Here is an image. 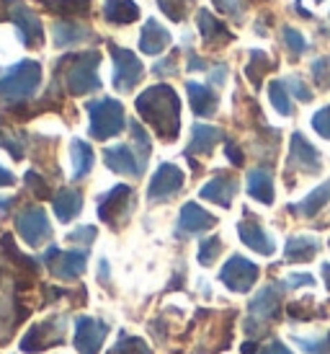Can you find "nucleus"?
<instances>
[{"mask_svg":"<svg viewBox=\"0 0 330 354\" xmlns=\"http://www.w3.org/2000/svg\"><path fill=\"white\" fill-rule=\"evenodd\" d=\"M284 86L289 91L294 99H300L302 104H310L312 101V91L307 88V83L300 78V75H289V78H284Z\"/></svg>","mask_w":330,"mask_h":354,"instance_id":"nucleus-43","label":"nucleus"},{"mask_svg":"<svg viewBox=\"0 0 330 354\" xmlns=\"http://www.w3.org/2000/svg\"><path fill=\"white\" fill-rule=\"evenodd\" d=\"M322 279H325V287L330 292V264H322Z\"/></svg>","mask_w":330,"mask_h":354,"instance_id":"nucleus-57","label":"nucleus"},{"mask_svg":"<svg viewBox=\"0 0 330 354\" xmlns=\"http://www.w3.org/2000/svg\"><path fill=\"white\" fill-rule=\"evenodd\" d=\"M41 261L57 279H78L80 274H86L88 254L86 251H59L57 246H49Z\"/></svg>","mask_w":330,"mask_h":354,"instance_id":"nucleus-12","label":"nucleus"},{"mask_svg":"<svg viewBox=\"0 0 330 354\" xmlns=\"http://www.w3.org/2000/svg\"><path fill=\"white\" fill-rule=\"evenodd\" d=\"M132 197H135L132 187H126V184H117L114 189H108L106 194L98 197V217L111 227L124 225L132 215V207H135Z\"/></svg>","mask_w":330,"mask_h":354,"instance_id":"nucleus-8","label":"nucleus"},{"mask_svg":"<svg viewBox=\"0 0 330 354\" xmlns=\"http://www.w3.org/2000/svg\"><path fill=\"white\" fill-rule=\"evenodd\" d=\"M284 287H315V277L307 274V272H294V274L287 277V282H284Z\"/></svg>","mask_w":330,"mask_h":354,"instance_id":"nucleus-48","label":"nucleus"},{"mask_svg":"<svg viewBox=\"0 0 330 354\" xmlns=\"http://www.w3.org/2000/svg\"><path fill=\"white\" fill-rule=\"evenodd\" d=\"M104 19L108 24H117V26H126V24H135L139 19V6L135 0H106L104 6Z\"/></svg>","mask_w":330,"mask_h":354,"instance_id":"nucleus-29","label":"nucleus"},{"mask_svg":"<svg viewBox=\"0 0 330 354\" xmlns=\"http://www.w3.org/2000/svg\"><path fill=\"white\" fill-rule=\"evenodd\" d=\"M248 194L261 205H273V174L269 168H253L248 174Z\"/></svg>","mask_w":330,"mask_h":354,"instance_id":"nucleus-27","label":"nucleus"},{"mask_svg":"<svg viewBox=\"0 0 330 354\" xmlns=\"http://www.w3.org/2000/svg\"><path fill=\"white\" fill-rule=\"evenodd\" d=\"M186 184L184 171L175 166V163H160L155 171V176L150 178V187H147V199L153 205L168 202L171 197H175Z\"/></svg>","mask_w":330,"mask_h":354,"instance_id":"nucleus-14","label":"nucleus"},{"mask_svg":"<svg viewBox=\"0 0 330 354\" xmlns=\"http://www.w3.org/2000/svg\"><path fill=\"white\" fill-rule=\"evenodd\" d=\"M104 163L108 171L122 174V176H142L145 171V160L137 156V150L132 145H114V148L104 150Z\"/></svg>","mask_w":330,"mask_h":354,"instance_id":"nucleus-17","label":"nucleus"},{"mask_svg":"<svg viewBox=\"0 0 330 354\" xmlns=\"http://www.w3.org/2000/svg\"><path fill=\"white\" fill-rule=\"evenodd\" d=\"M13 184H16V176L0 166V187H13Z\"/></svg>","mask_w":330,"mask_h":354,"instance_id":"nucleus-53","label":"nucleus"},{"mask_svg":"<svg viewBox=\"0 0 330 354\" xmlns=\"http://www.w3.org/2000/svg\"><path fill=\"white\" fill-rule=\"evenodd\" d=\"M291 339L304 354H330V334L315 336V339H307V336H291Z\"/></svg>","mask_w":330,"mask_h":354,"instance_id":"nucleus-38","label":"nucleus"},{"mask_svg":"<svg viewBox=\"0 0 330 354\" xmlns=\"http://www.w3.org/2000/svg\"><path fill=\"white\" fill-rule=\"evenodd\" d=\"M255 354H294V352H291V349L284 344V342H279V339H271L269 344L261 346V349H258Z\"/></svg>","mask_w":330,"mask_h":354,"instance_id":"nucleus-50","label":"nucleus"},{"mask_svg":"<svg viewBox=\"0 0 330 354\" xmlns=\"http://www.w3.org/2000/svg\"><path fill=\"white\" fill-rule=\"evenodd\" d=\"M157 6H160V10H163L168 19L181 24L196 8V0H157Z\"/></svg>","mask_w":330,"mask_h":354,"instance_id":"nucleus-35","label":"nucleus"},{"mask_svg":"<svg viewBox=\"0 0 330 354\" xmlns=\"http://www.w3.org/2000/svg\"><path fill=\"white\" fill-rule=\"evenodd\" d=\"M129 129H132V148H135L137 156L147 163L150 150H153V140H150V135L145 132V127H142V124H137V122H132V124H129Z\"/></svg>","mask_w":330,"mask_h":354,"instance_id":"nucleus-39","label":"nucleus"},{"mask_svg":"<svg viewBox=\"0 0 330 354\" xmlns=\"http://www.w3.org/2000/svg\"><path fill=\"white\" fill-rule=\"evenodd\" d=\"M96 37V31L80 24V21H57L52 26V39H55V47L65 50V47H78L83 41H90Z\"/></svg>","mask_w":330,"mask_h":354,"instance_id":"nucleus-21","label":"nucleus"},{"mask_svg":"<svg viewBox=\"0 0 330 354\" xmlns=\"http://www.w3.org/2000/svg\"><path fill=\"white\" fill-rule=\"evenodd\" d=\"M108 336V324L93 315H80L72 331V344L78 354H98Z\"/></svg>","mask_w":330,"mask_h":354,"instance_id":"nucleus-13","label":"nucleus"},{"mask_svg":"<svg viewBox=\"0 0 330 354\" xmlns=\"http://www.w3.org/2000/svg\"><path fill=\"white\" fill-rule=\"evenodd\" d=\"M273 68H276V62H273L266 52H251V62H248V68H245V75H248V80H251L255 88H261L263 75Z\"/></svg>","mask_w":330,"mask_h":354,"instance_id":"nucleus-31","label":"nucleus"},{"mask_svg":"<svg viewBox=\"0 0 330 354\" xmlns=\"http://www.w3.org/2000/svg\"><path fill=\"white\" fill-rule=\"evenodd\" d=\"M98 236V230L93 225H80L75 227L72 233H68V241L70 243H83V246H90L93 241H96Z\"/></svg>","mask_w":330,"mask_h":354,"instance_id":"nucleus-47","label":"nucleus"},{"mask_svg":"<svg viewBox=\"0 0 330 354\" xmlns=\"http://www.w3.org/2000/svg\"><path fill=\"white\" fill-rule=\"evenodd\" d=\"M65 326H68L65 315H55V318H47L41 324H34L26 331V336L21 339V349L31 354H39L47 352L49 346H59L65 342Z\"/></svg>","mask_w":330,"mask_h":354,"instance_id":"nucleus-7","label":"nucleus"},{"mask_svg":"<svg viewBox=\"0 0 330 354\" xmlns=\"http://www.w3.org/2000/svg\"><path fill=\"white\" fill-rule=\"evenodd\" d=\"M13 207V197H0V212H6Z\"/></svg>","mask_w":330,"mask_h":354,"instance_id":"nucleus-56","label":"nucleus"},{"mask_svg":"<svg viewBox=\"0 0 330 354\" xmlns=\"http://www.w3.org/2000/svg\"><path fill=\"white\" fill-rule=\"evenodd\" d=\"M222 251V241L220 236H209L199 243V264L202 266H212L217 261V256Z\"/></svg>","mask_w":330,"mask_h":354,"instance_id":"nucleus-40","label":"nucleus"},{"mask_svg":"<svg viewBox=\"0 0 330 354\" xmlns=\"http://www.w3.org/2000/svg\"><path fill=\"white\" fill-rule=\"evenodd\" d=\"M235 194H237V178L230 176V174H224V171H220L212 181H206L204 187H202V192H199V197L202 199L214 202V205L224 207V209L233 207Z\"/></svg>","mask_w":330,"mask_h":354,"instance_id":"nucleus-19","label":"nucleus"},{"mask_svg":"<svg viewBox=\"0 0 330 354\" xmlns=\"http://www.w3.org/2000/svg\"><path fill=\"white\" fill-rule=\"evenodd\" d=\"M88 117H90V138L93 140H108L122 135V129L126 127L124 106L117 99H96L88 101Z\"/></svg>","mask_w":330,"mask_h":354,"instance_id":"nucleus-5","label":"nucleus"},{"mask_svg":"<svg viewBox=\"0 0 330 354\" xmlns=\"http://www.w3.org/2000/svg\"><path fill=\"white\" fill-rule=\"evenodd\" d=\"M23 142H26V135H16L13 129H6L0 119V145L13 156V160H23Z\"/></svg>","mask_w":330,"mask_h":354,"instance_id":"nucleus-36","label":"nucleus"},{"mask_svg":"<svg viewBox=\"0 0 330 354\" xmlns=\"http://www.w3.org/2000/svg\"><path fill=\"white\" fill-rule=\"evenodd\" d=\"M224 140V132L220 127H212V124H194L191 129V142L186 148V158L191 160L194 156H209L217 142Z\"/></svg>","mask_w":330,"mask_h":354,"instance_id":"nucleus-22","label":"nucleus"},{"mask_svg":"<svg viewBox=\"0 0 330 354\" xmlns=\"http://www.w3.org/2000/svg\"><path fill=\"white\" fill-rule=\"evenodd\" d=\"M243 212H245V217L237 223V236H240V241H243L251 251H255V254L271 256L273 251H276L273 238L263 230V225L255 220V217H251V212H248V209H243Z\"/></svg>","mask_w":330,"mask_h":354,"instance_id":"nucleus-18","label":"nucleus"},{"mask_svg":"<svg viewBox=\"0 0 330 354\" xmlns=\"http://www.w3.org/2000/svg\"><path fill=\"white\" fill-rule=\"evenodd\" d=\"M98 65L101 55L93 52H78V55H65L55 65V83H62L72 96H88L101 88L98 78Z\"/></svg>","mask_w":330,"mask_h":354,"instance_id":"nucleus-2","label":"nucleus"},{"mask_svg":"<svg viewBox=\"0 0 330 354\" xmlns=\"http://www.w3.org/2000/svg\"><path fill=\"white\" fill-rule=\"evenodd\" d=\"M214 225H217V217H214L212 212H206L204 207H199L196 202H186V205L181 207L175 233H178V238L202 236L206 230H212Z\"/></svg>","mask_w":330,"mask_h":354,"instance_id":"nucleus-16","label":"nucleus"},{"mask_svg":"<svg viewBox=\"0 0 330 354\" xmlns=\"http://www.w3.org/2000/svg\"><path fill=\"white\" fill-rule=\"evenodd\" d=\"M312 78L320 91H330V55L312 62Z\"/></svg>","mask_w":330,"mask_h":354,"instance_id":"nucleus-41","label":"nucleus"},{"mask_svg":"<svg viewBox=\"0 0 330 354\" xmlns=\"http://www.w3.org/2000/svg\"><path fill=\"white\" fill-rule=\"evenodd\" d=\"M312 129H315L320 138L330 140V104L312 114Z\"/></svg>","mask_w":330,"mask_h":354,"instance_id":"nucleus-46","label":"nucleus"},{"mask_svg":"<svg viewBox=\"0 0 330 354\" xmlns=\"http://www.w3.org/2000/svg\"><path fill=\"white\" fill-rule=\"evenodd\" d=\"M269 99H271L273 109L282 114V117H291V99H289V91L284 86V80H271L269 83Z\"/></svg>","mask_w":330,"mask_h":354,"instance_id":"nucleus-34","label":"nucleus"},{"mask_svg":"<svg viewBox=\"0 0 330 354\" xmlns=\"http://www.w3.org/2000/svg\"><path fill=\"white\" fill-rule=\"evenodd\" d=\"M328 202H330V178H328V181H322L318 189H312L310 194L302 199L300 205H291L289 212H294V215H302V217H315L322 207L328 205Z\"/></svg>","mask_w":330,"mask_h":354,"instance_id":"nucleus-28","label":"nucleus"},{"mask_svg":"<svg viewBox=\"0 0 330 354\" xmlns=\"http://www.w3.org/2000/svg\"><path fill=\"white\" fill-rule=\"evenodd\" d=\"M52 209H55L59 223H70L83 209V194H80L78 189H59L57 194L52 197Z\"/></svg>","mask_w":330,"mask_h":354,"instance_id":"nucleus-25","label":"nucleus"},{"mask_svg":"<svg viewBox=\"0 0 330 354\" xmlns=\"http://www.w3.org/2000/svg\"><path fill=\"white\" fill-rule=\"evenodd\" d=\"M47 10H55L57 16H88L90 0H39Z\"/></svg>","mask_w":330,"mask_h":354,"instance_id":"nucleus-32","label":"nucleus"},{"mask_svg":"<svg viewBox=\"0 0 330 354\" xmlns=\"http://www.w3.org/2000/svg\"><path fill=\"white\" fill-rule=\"evenodd\" d=\"M188 70H206V62L202 57L191 55V57H188Z\"/></svg>","mask_w":330,"mask_h":354,"instance_id":"nucleus-55","label":"nucleus"},{"mask_svg":"<svg viewBox=\"0 0 330 354\" xmlns=\"http://www.w3.org/2000/svg\"><path fill=\"white\" fill-rule=\"evenodd\" d=\"M175 70H178V52H171L168 57L157 59L153 65V73L160 75V78H171V75H175Z\"/></svg>","mask_w":330,"mask_h":354,"instance_id":"nucleus-45","label":"nucleus"},{"mask_svg":"<svg viewBox=\"0 0 330 354\" xmlns=\"http://www.w3.org/2000/svg\"><path fill=\"white\" fill-rule=\"evenodd\" d=\"M139 117L153 127L163 142H173L181 132V101L171 86H150L135 101Z\"/></svg>","mask_w":330,"mask_h":354,"instance_id":"nucleus-1","label":"nucleus"},{"mask_svg":"<svg viewBox=\"0 0 330 354\" xmlns=\"http://www.w3.org/2000/svg\"><path fill=\"white\" fill-rule=\"evenodd\" d=\"M98 272H101V274H98V282H101V285H106V282H108V261H106V259H101Z\"/></svg>","mask_w":330,"mask_h":354,"instance_id":"nucleus-54","label":"nucleus"},{"mask_svg":"<svg viewBox=\"0 0 330 354\" xmlns=\"http://www.w3.org/2000/svg\"><path fill=\"white\" fill-rule=\"evenodd\" d=\"M171 44V31L165 29L163 24H157L155 19H147L139 34V52L142 55H160Z\"/></svg>","mask_w":330,"mask_h":354,"instance_id":"nucleus-24","label":"nucleus"},{"mask_svg":"<svg viewBox=\"0 0 330 354\" xmlns=\"http://www.w3.org/2000/svg\"><path fill=\"white\" fill-rule=\"evenodd\" d=\"M16 233H19L31 248L44 246L49 238H52V225H49L47 212L39 205L23 207L19 215H16Z\"/></svg>","mask_w":330,"mask_h":354,"instance_id":"nucleus-10","label":"nucleus"},{"mask_svg":"<svg viewBox=\"0 0 330 354\" xmlns=\"http://www.w3.org/2000/svg\"><path fill=\"white\" fill-rule=\"evenodd\" d=\"M282 39H284L287 50H289L291 55H302V52H307V39H304L297 29H291V26H284L282 29Z\"/></svg>","mask_w":330,"mask_h":354,"instance_id":"nucleus-42","label":"nucleus"},{"mask_svg":"<svg viewBox=\"0 0 330 354\" xmlns=\"http://www.w3.org/2000/svg\"><path fill=\"white\" fill-rule=\"evenodd\" d=\"M108 52H111V59H114V75H111V83L119 93H129L135 91V86L145 78V65L142 59L137 57L132 50H124L119 44H108Z\"/></svg>","mask_w":330,"mask_h":354,"instance_id":"nucleus-6","label":"nucleus"},{"mask_svg":"<svg viewBox=\"0 0 330 354\" xmlns=\"http://www.w3.org/2000/svg\"><path fill=\"white\" fill-rule=\"evenodd\" d=\"M318 3H322V0H318Z\"/></svg>","mask_w":330,"mask_h":354,"instance_id":"nucleus-59","label":"nucleus"},{"mask_svg":"<svg viewBox=\"0 0 330 354\" xmlns=\"http://www.w3.org/2000/svg\"><path fill=\"white\" fill-rule=\"evenodd\" d=\"M328 243H330V241H328Z\"/></svg>","mask_w":330,"mask_h":354,"instance_id":"nucleus-60","label":"nucleus"},{"mask_svg":"<svg viewBox=\"0 0 330 354\" xmlns=\"http://www.w3.org/2000/svg\"><path fill=\"white\" fill-rule=\"evenodd\" d=\"M294 10H297V13H300V16H302V19H312V16H310V13H307V10H304V8H302V6H300V3H297V6H294Z\"/></svg>","mask_w":330,"mask_h":354,"instance_id":"nucleus-58","label":"nucleus"},{"mask_svg":"<svg viewBox=\"0 0 330 354\" xmlns=\"http://www.w3.org/2000/svg\"><path fill=\"white\" fill-rule=\"evenodd\" d=\"M287 166H289L291 171H300V174H318L322 168V158H320V153H318V148H315L302 132H294V135H291Z\"/></svg>","mask_w":330,"mask_h":354,"instance_id":"nucleus-15","label":"nucleus"},{"mask_svg":"<svg viewBox=\"0 0 330 354\" xmlns=\"http://www.w3.org/2000/svg\"><path fill=\"white\" fill-rule=\"evenodd\" d=\"M224 150H227V158H230V163H233V166H243V163H245L243 150L237 148L235 142H227V145H224Z\"/></svg>","mask_w":330,"mask_h":354,"instance_id":"nucleus-51","label":"nucleus"},{"mask_svg":"<svg viewBox=\"0 0 330 354\" xmlns=\"http://www.w3.org/2000/svg\"><path fill=\"white\" fill-rule=\"evenodd\" d=\"M224 75H227V65H217V70H212V83L222 86V83H224Z\"/></svg>","mask_w":330,"mask_h":354,"instance_id":"nucleus-52","label":"nucleus"},{"mask_svg":"<svg viewBox=\"0 0 330 354\" xmlns=\"http://www.w3.org/2000/svg\"><path fill=\"white\" fill-rule=\"evenodd\" d=\"M41 86V65L37 59H21L13 68L6 70L0 78V104L21 106L37 93Z\"/></svg>","mask_w":330,"mask_h":354,"instance_id":"nucleus-3","label":"nucleus"},{"mask_svg":"<svg viewBox=\"0 0 330 354\" xmlns=\"http://www.w3.org/2000/svg\"><path fill=\"white\" fill-rule=\"evenodd\" d=\"M108 354H153V352H150V346H147L139 336H132V334H126V331H122L119 339L114 342V346L108 349Z\"/></svg>","mask_w":330,"mask_h":354,"instance_id":"nucleus-33","label":"nucleus"},{"mask_svg":"<svg viewBox=\"0 0 330 354\" xmlns=\"http://www.w3.org/2000/svg\"><path fill=\"white\" fill-rule=\"evenodd\" d=\"M23 178H26V187H29L39 199H52V189H49V184L37 174V171H26Z\"/></svg>","mask_w":330,"mask_h":354,"instance_id":"nucleus-44","label":"nucleus"},{"mask_svg":"<svg viewBox=\"0 0 330 354\" xmlns=\"http://www.w3.org/2000/svg\"><path fill=\"white\" fill-rule=\"evenodd\" d=\"M196 26H199V34H202V41H204L209 50H220L224 44H230L235 39L230 29L224 26L222 21H217V16H212L209 10H199L196 13Z\"/></svg>","mask_w":330,"mask_h":354,"instance_id":"nucleus-20","label":"nucleus"},{"mask_svg":"<svg viewBox=\"0 0 330 354\" xmlns=\"http://www.w3.org/2000/svg\"><path fill=\"white\" fill-rule=\"evenodd\" d=\"M320 238L315 236H307V233H302V236H291L287 241V246H284V259L287 261H312L315 254L320 251Z\"/></svg>","mask_w":330,"mask_h":354,"instance_id":"nucleus-26","label":"nucleus"},{"mask_svg":"<svg viewBox=\"0 0 330 354\" xmlns=\"http://www.w3.org/2000/svg\"><path fill=\"white\" fill-rule=\"evenodd\" d=\"M70 160H72V178L80 181V178H86L90 171H93V148L83 142V140H72L70 142Z\"/></svg>","mask_w":330,"mask_h":354,"instance_id":"nucleus-30","label":"nucleus"},{"mask_svg":"<svg viewBox=\"0 0 330 354\" xmlns=\"http://www.w3.org/2000/svg\"><path fill=\"white\" fill-rule=\"evenodd\" d=\"M8 21H13V26L19 31V39L23 41V47L39 50L41 44H44V26H41V19L23 3V0H10Z\"/></svg>","mask_w":330,"mask_h":354,"instance_id":"nucleus-9","label":"nucleus"},{"mask_svg":"<svg viewBox=\"0 0 330 354\" xmlns=\"http://www.w3.org/2000/svg\"><path fill=\"white\" fill-rule=\"evenodd\" d=\"M0 246H3V251H6V254H8L10 259L16 261V264H19V266H26L31 274H37V272H39V261H37V259H31V256H23V254H21L19 248H16V243H13L10 233H6V236H3Z\"/></svg>","mask_w":330,"mask_h":354,"instance_id":"nucleus-37","label":"nucleus"},{"mask_svg":"<svg viewBox=\"0 0 330 354\" xmlns=\"http://www.w3.org/2000/svg\"><path fill=\"white\" fill-rule=\"evenodd\" d=\"M258 274H261V269L253 264L251 259H245V256H230L227 259V264L220 269V282H222L230 292H251V287L258 282Z\"/></svg>","mask_w":330,"mask_h":354,"instance_id":"nucleus-11","label":"nucleus"},{"mask_svg":"<svg viewBox=\"0 0 330 354\" xmlns=\"http://www.w3.org/2000/svg\"><path fill=\"white\" fill-rule=\"evenodd\" d=\"M282 303H284V285L279 282H269L266 287H261L255 297L248 305V318H245V334L258 339V334H263V328L269 324H273L282 315Z\"/></svg>","mask_w":330,"mask_h":354,"instance_id":"nucleus-4","label":"nucleus"},{"mask_svg":"<svg viewBox=\"0 0 330 354\" xmlns=\"http://www.w3.org/2000/svg\"><path fill=\"white\" fill-rule=\"evenodd\" d=\"M214 6H217V10H222L227 16H235V19L243 16V3L240 0H214Z\"/></svg>","mask_w":330,"mask_h":354,"instance_id":"nucleus-49","label":"nucleus"},{"mask_svg":"<svg viewBox=\"0 0 330 354\" xmlns=\"http://www.w3.org/2000/svg\"><path fill=\"white\" fill-rule=\"evenodd\" d=\"M186 93H188V104L194 109L196 117H214L217 106H220V96L214 93V88L204 86V83H186Z\"/></svg>","mask_w":330,"mask_h":354,"instance_id":"nucleus-23","label":"nucleus"}]
</instances>
